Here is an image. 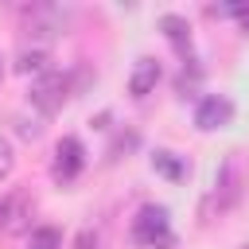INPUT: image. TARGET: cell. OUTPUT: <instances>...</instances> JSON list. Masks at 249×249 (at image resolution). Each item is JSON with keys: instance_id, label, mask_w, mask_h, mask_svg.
I'll return each instance as SVG.
<instances>
[{"instance_id": "obj_1", "label": "cell", "mask_w": 249, "mask_h": 249, "mask_svg": "<svg viewBox=\"0 0 249 249\" xmlns=\"http://www.w3.org/2000/svg\"><path fill=\"white\" fill-rule=\"evenodd\" d=\"M132 237H136L140 245H148V249H171L175 237H171V218H167V210L156 206V202L140 206L136 218H132Z\"/></svg>"}, {"instance_id": "obj_2", "label": "cell", "mask_w": 249, "mask_h": 249, "mask_svg": "<svg viewBox=\"0 0 249 249\" xmlns=\"http://www.w3.org/2000/svg\"><path fill=\"white\" fill-rule=\"evenodd\" d=\"M241 191H245V163H241V152H230V156L222 160V167H218V179H214V195H210V202H218V214H222V210L237 206Z\"/></svg>"}, {"instance_id": "obj_3", "label": "cell", "mask_w": 249, "mask_h": 249, "mask_svg": "<svg viewBox=\"0 0 249 249\" xmlns=\"http://www.w3.org/2000/svg\"><path fill=\"white\" fill-rule=\"evenodd\" d=\"M66 97H70V82H66V74H58V70H47V74H39L35 82H31V105L39 109V113H58L62 105H66Z\"/></svg>"}, {"instance_id": "obj_4", "label": "cell", "mask_w": 249, "mask_h": 249, "mask_svg": "<svg viewBox=\"0 0 249 249\" xmlns=\"http://www.w3.org/2000/svg\"><path fill=\"white\" fill-rule=\"evenodd\" d=\"M82 167H86V148H82V140H78V136H62V140L54 144L51 175H54L58 183H70V179H78Z\"/></svg>"}, {"instance_id": "obj_5", "label": "cell", "mask_w": 249, "mask_h": 249, "mask_svg": "<svg viewBox=\"0 0 249 249\" xmlns=\"http://www.w3.org/2000/svg\"><path fill=\"white\" fill-rule=\"evenodd\" d=\"M230 121H233V101H230L226 93H206V97L198 101V109H195V124H198L202 132L226 128Z\"/></svg>"}, {"instance_id": "obj_6", "label": "cell", "mask_w": 249, "mask_h": 249, "mask_svg": "<svg viewBox=\"0 0 249 249\" xmlns=\"http://www.w3.org/2000/svg\"><path fill=\"white\" fill-rule=\"evenodd\" d=\"M160 62L156 58H136V66H132V78H128V93L132 97H148L152 89H156V82H160Z\"/></svg>"}, {"instance_id": "obj_7", "label": "cell", "mask_w": 249, "mask_h": 249, "mask_svg": "<svg viewBox=\"0 0 249 249\" xmlns=\"http://www.w3.org/2000/svg\"><path fill=\"white\" fill-rule=\"evenodd\" d=\"M160 31L167 35V43L187 58L191 54V23L183 19V16H160Z\"/></svg>"}, {"instance_id": "obj_8", "label": "cell", "mask_w": 249, "mask_h": 249, "mask_svg": "<svg viewBox=\"0 0 249 249\" xmlns=\"http://www.w3.org/2000/svg\"><path fill=\"white\" fill-rule=\"evenodd\" d=\"M23 218H27L23 195H12V198L0 202V226H4V230H23Z\"/></svg>"}, {"instance_id": "obj_9", "label": "cell", "mask_w": 249, "mask_h": 249, "mask_svg": "<svg viewBox=\"0 0 249 249\" xmlns=\"http://www.w3.org/2000/svg\"><path fill=\"white\" fill-rule=\"evenodd\" d=\"M47 62H51V54L43 51V47H23L19 51V58H16V70L19 74H47Z\"/></svg>"}, {"instance_id": "obj_10", "label": "cell", "mask_w": 249, "mask_h": 249, "mask_svg": "<svg viewBox=\"0 0 249 249\" xmlns=\"http://www.w3.org/2000/svg\"><path fill=\"white\" fill-rule=\"evenodd\" d=\"M27 249H62V233L54 226H35L27 237Z\"/></svg>"}, {"instance_id": "obj_11", "label": "cell", "mask_w": 249, "mask_h": 249, "mask_svg": "<svg viewBox=\"0 0 249 249\" xmlns=\"http://www.w3.org/2000/svg\"><path fill=\"white\" fill-rule=\"evenodd\" d=\"M152 167H156V171H163L167 179H183V175H187L183 160H175L171 152H156V156H152Z\"/></svg>"}, {"instance_id": "obj_12", "label": "cell", "mask_w": 249, "mask_h": 249, "mask_svg": "<svg viewBox=\"0 0 249 249\" xmlns=\"http://www.w3.org/2000/svg\"><path fill=\"white\" fill-rule=\"evenodd\" d=\"M12 167H16V148H12V140L0 132V183L12 175Z\"/></svg>"}, {"instance_id": "obj_13", "label": "cell", "mask_w": 249, "mask_h": 249, "mask_svg": "<svg viewBox=\"0 0 249 249\" xmlns=\"http://www.w3.org/2000/svg\"><path fill=\"white\" fill-rule=\"evenodd\" d=\"M214 16H237L241 19V27L249 31V4H226V8H210Z\"/></svg>"}, {"instance_id": "obj_14", "label": "cell", "mask_w": 249, "mask_h": 249, "mask_svg": "<svg viewBox=\"0 0 249 249\" xmlns=\"http://www.w3.org/2000/svg\"><path fill=\"white\" fill-rule=\"evenodd\" d=\"M0 82H4V54H0Z\"/></svg>"}]
</instances>
